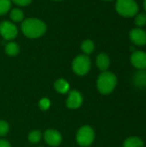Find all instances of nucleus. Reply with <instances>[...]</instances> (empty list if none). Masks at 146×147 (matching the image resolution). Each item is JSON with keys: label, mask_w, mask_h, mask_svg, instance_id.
Instances as JSON below:
<instances>
[{"label": "nucleus", "mask_w": 146, "mask_h": 147, "mask_svg": "<svg viewBox=\"0 0 146 147\" xmlns=\"http://www.w3.org/2000/svg\"><path fill=\"white\" fill-rule=\"evenodd\" d=\"M117 84L116 76L110 71H102L96 81L98 91L102 95H108L114 91Z\"/></svg>", "instance_id": "obj_2"}, {"label": "nucleus", "mask_w": 146, "mask_h": 147, "mask_svg": "<svg viewBox=\"0 0 146 147\" xmlns=\"http://www.w3.org/2000/svg\"><path fill=\"white\" fill-rule=\"evenodd\" d=\"M50 106H51V101L46 97L41 98L39 102V108L43 111L47 110L50 108Z\"/></svg>", "instance_id": "obj_21"}, {"label": "nucleus", "mask_w": 146, "mask_h": 147, "mask_svg": "<svg viewBox=\"0 0 146 147\" xmlns=\"http://www.w3.org/2000/svg\"><path fill=\"white\" fill-rule=\"evenodd\" d=\"M96 65L102 71H106L110 65V59L108 54L101 53L96 58Z\"/></svg>", "instance_id": "obj_12"}, {"label": "nucleus", "mask_w": 146, "mask_h": 147, "mask_svg": "<svg viewBox=\"0 0 146 147\" xmlns=\"http://www.w3.org/2000/svg\"><path fill=\"white\" fill-rule=\"evenodd\" d=\"M81 49L86 55L90 54L95 49V44L91 40H86L82 43Z\"/></svg>", "instance_id": "obj_16"}, {"label": "nucleus", "mask_w": 146, "mask_h": 147, "mask_svg": "<svg viewBox=\"0 0 146 147\" xmlns=\"http://www.w3.org/2000/svg\"><path fill=\"white\" fill-rule=\"evenodd\" d=\"M23 12L20 9H14L10 12V18L14 22H21L22 20H23Z\"/></svg>", "instance_id": "obj_18"}, {"label": "nucleus", "mask_w": 146, "mask_h": 147, "mask_svg": "<svg viewBox=\"0 0 146 147\" xmlns=\"http://www.w3.org/2000/svg\"><path fill=\"white\" fill-rule=\"evenodd\" d=\"M144 9L146 11V0H144Z\"/></svg>", "instance_id": "obj_25"}, {"label": "nucleus", "mask_w": 146, "mask_h": 147, "mask_svg": "<svg viewBox=\"0 0 146 147\" xmlns=\"http://www.w3.org/2000/svg\"><path fill=\"white\" fill-rule=\"evenodd\" d=\"M11 6L10 0H0V16L6 14Z\"/></svg>", "instance_id": "obj_20"}, {"label": "nucleus", "mask_w": 146, "mask_h": 147, "mask_svg": "<svg viewBox=\"0 0 146 147\" xmlns=\"http://www.w3.org/2000/svg\"><path fill=\"white\" fill-rule=\"evenodd\" d=\"M134 23L139 28H142L146 25V14L145 13H139L137 14L134 19Z\"/></svg>", "instance_id": "obj_19"}, {"label": "nucleus", "mask_w": 146, "mask_h": 147, "mask_svg": "<svg viewBox=\"0 0 146 147\" xmlns=\"http://www.w3.org/2000/svg\"><path fill=\"white\" fill-rule=\"evenodd\" d=\"M116 11L122 16L133 17L139 12V4L134 0H116Z\"/></svg>", "instance_id": "obj_3"}, {"label": "nucleus", "mask_w": 146, "mask_h": 147, "mask_svg": "<svg viewBox=\"0 0 146 147\" xmlns=\"http://www.w3.org/2000/svg\"><path fill=\"white\" fill-rule=\"evenodd\" d=\"M44 140L47 145L51 146H58L62 142V136L59 131L49 129L44 133Z\"/></svg>", "instance_id": "obj_10"}, {"label": "nucleus", "mask_w": 146, "mask_h": 147, "mask_svg": "<svg viewBox=\"0 0 146 147\" xmlns=\"http://www.w3.org/2000/svg\"><path fill=\"white\" fill-rule=\"evenodd\" d=\"M18 34L17 28L9 21H3L0 23V34L4 40H10L16 37Z\"/></svg>", "instance_id": "obj_6"}, {"label": "nucleus", "mask_w": 146, "mask_h": 147, "mask_svg": "<svg viewBox=\"0 0 146 147\" xmlns=\"http://www.w3.org/2000/svg\"><path fill=\"white\" fill-rule=\"evenodd\" d=\"M20 52V47L17 43L15 42H9L5 46V53L9 56H15L19 53Z\"/></svg>", "instance_id": "obj_15"}, {"label": "nucleus", "mask_w": 146, "mask_h": 147, "mask_svg": "<svg viewBox=\"0 0 146 147\" xmlns=\"http://www.w3.org/2000/svg\"><path fill=\"white\" fill-rule=\"evenodd\" d=\"M90 66V59L87 55L84 54L77 56L72 61V70L77 75L79 76L86 75L89 71Z\"/></svg>", "instance_id": "obj_4"}, {"label": "nucleus", "mask_w": 146, "mask_h": 147, "mask_svg": "<svg viewBox=\"0 0 146 147\" xmlns=\"http://www.w3.org/2000/svg\"><path fill=\"white\" fill-rule=\"evenodd\" d=\"M54 89L57 92L60 94H65L70 90V84L65 79L59 78L54 83Z\"/></svg>", "instance_id": "obj_13"}, {"label": "nucleus", "mask_w": 146, "mask_h": 147, "mask_svg": "<svg viewBox=\"0 0 146 147\" xmlns=\"http://www.w3.org/2000/svg\"><path fill=\"white\" fill-rule=\"evenodd\" d=\"M42 137V134L39 130H34L30 132L28 135V140L32 144H37L40 141Z\"/></svg>", "instance_id": "obj_17"}, {"label": "nucleus", "mask_w": 146, "mask_h": 147, "mask_svg": "<svg viewBox=\"0 0 146 147\" xmlns=\"http://www.w3.org/2000/svg\"><path fill=\"white\" fill-rule=\"evenodd\" d=\"M54 1H61V0H54Z\"/></svg>", "instance_id": "obj_27"}, {"label": "nucleus", "mask_w": 146, "mask_h": 147, "mask_svg": "<svg viewBox=\"0 0 146 147\" xmlns=\"http://www.w3.org/2000/svg\"><path fill=\"white\" fill-rule=\"evenodd\" d=\"M9 123L5 121L1 120L0 121V136H5L9 133Z\"/></svg>", "instance_id": "obj_22"}, {"label": "nucleus", "mask_w": 146, "mask_h": 147, "mask_svg": "<svg viewBox=\"0 0 146 147\" xmlns=\"http://www.w3.org/2000/svg\"><path fill=\"white\" fill-rule=\"evenodd\" d=\"M77 142L83 147L89 146L95 140V132L90 126H83L79 128L76 136Z\"/></svg>", "instance_id": "obj_5"}, {"label": "nucleus", "mask_w": 146, "mask_h": 147, "mask_svg": "<svg viewBox=\"0 0 146 147\" xmlns=\"http://www.w3.org/2000/svg\"><path fill=\"white\" fill-rule=\"evenodd\" d=\"M83 96L77 90H71L69 92L68 97L66 99V106L69 109H78L83 103Z\"/></svg>", "instance_id": "obj_9"}, {"label": "nucleus", "mask_w": 146, "mask_h": 147, "mask_svg": "<svg viewBox=\"0 0 146 147\" xmlns=\"http://www.w3.org/2000/svg\"><path fill=\"white\" fill-rule=\"evenodd\" d=\"M12 1L19 6H27L32 2V0H12Z\"/></svg>", "instance_id": "obj_23"}, {"label": "nucleus", "mask_w": 146, "mask_h": 147, "mask_svg": "<svg viewBox=\"0 0 146 147\" xmlns=\"http://www.w3.org/2000/svg\"><path fill=\"white\" fill-rule=\"evenodd\" d=\"M104 1H108L109 2V1H114V0H104Z\"/></svg>", "instance_id": "obj_26"}, {"label": "nucleus", "mask_w": 146, "mask_h": 147, "mask_svg": "<svg viewBox=\"0 0 146 147\" xmlns=\"http://www.w3.org/2000/svg\"><path fill=\"white\" fill-rule=\"evenodd\" d=\"M0 147H11V146L7 140H0Z\"/></svg>", "instance_id": "obj_24"}, {"label": "nucleus", "mask_w": 146, "mask_h": 147, "mask_svg": "<svg viewBox=\"0 0 146 147\" xmlns=\"http://www.w3.org/2000/svg\"><path fill=\"white\" fill-rule=\"evenodd\" d=\"M133 83L137 88H139V89L146 88V69L145 70H139L133 74Z\"/></svg>", "instance_id": "obj_11"}, {"label": "nucleus", "mask_w": 146, "mask_h": 147, "mask_svg": "<svg viewBox=\"0 0 146 147\" xmlns=\"http://www.w3.org/2000/svg\"><path fill=\"white\" fill-rule=\"evenodd\" d=\"M131 64L138 70L146 69V53L144 51H134L131 55Z\"/></svg>", "instance_id": "obj_7"}, {"label": "nucleus", "mask_w": 146, "mask_h": 147, "mask_svg": "<svg viewBox=\"0 0 146 147\" xmlns=\"http://www.w3.org/2000/svg\"><path fill=\"white\" fill-rule=\"evenodd\" d=\"M123 147H144V141L139 137L131 136L124 141Z\"/></svg>", "instance_id": "obj_14"}, {"label": "nucleus", "mask_w": 146, "mask_h": 147, "mask_svg": "<svg viewBox=\"0 0 146 147\" xmlns=\"http://www.w3.org/2000/svg\"><path fill=\"white\" fill-rule=\"evenodd\" d=\"M22 31L25 36L30 39H34L43 35L46 30V26L44 22L37 18L25 19L22 23Z\"/></svg>", "instance_id": "obj_1"}, {"label": "nucleus", "mask_w": 146, "mask_h": 147, "mask_svg": "<svg viewBox=\"0 0 146 147\" xmlns=\"http://www.w3.org/2000/svg\"><path fill=\"white\" fill-rule=\"evenodd\" d=\"M129 38L131 41L137 46L146 45V31L141 28H136L130 31Z\"/></svg>", "instance_id": "obj_8"}]
</instances>
